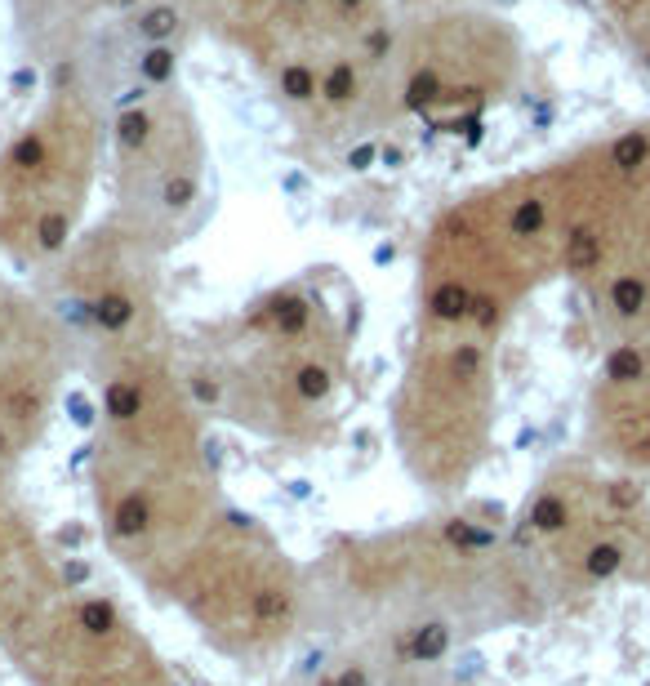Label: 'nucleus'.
<instances>
[{
    "instance_id": "f257e3e1",
    "label": "nucleus",
    "mask_w": 650,
    "mask_h": 686,
    "mask_svg": "<svg viewBox=\"0 0 650 686\" xmlns=\"http://www.w3.org/2000/svg\"><path fill=\"white\" fill-rule=\"evenodd\" d=\"M312 629L383 660L445 669L468 642L543 611L508 530L468 513L339 535L308 566Z\"/></svg>"
},
{
    "instance_id": "f03ea898",
    "label": "nucleus",
    "mask_w": 650,
    "mask_h": 686,
    "mask_svg": "<svg viewBox=\"0 0 650 686\" xmlns=\"http://www.w3.org/2000/svg\"><path fill=\"white\" fill-rule=\"evenodd\" d=\"M99 392L90 499L108 553L169 606L178 580L236 508L218 486L206 415L174 334L81 357Z\"/></svg>"
},
{
    "instance_id": "7ed1b4c3",
    "label": "nucleus",
    "mask_w": 650,
    "mask_h": 686,
    "mask_svg": "<svg viewBox=\"0 0 650 686\" xmlns=\"http://www.w3.org/2000/svg\"><path fill=\"white\" fill-rule=\"evenodd\" d=\"M201 415L285 446L321 450L339 437L352 383V317L321 281H290L178 348Z\"/></svg>"
},
{
    "instance_id": "20e7f679",
    "label": "nucleus",
    "mask_w": 650,
    "mask_h": 686,
    "mask_svg": "<svg viewBox=\"0 0 650 686\" xmlns=\"http://www.w3.org/2000/svg\"><path fill=\"white\" fill-rule=\"evenodd\" d=\"M557 160L486 183L433 218L419 250V321L503 334L543 281L561 276Z\"/></svg>"
},
{
    "instance_id": "39448f33",
    "label": "nucleus",
    "mask_w": 650,
    "mask_h": 686,
    "mask_svg": "<svg viewBox=\"0 0 650 686\" xmlns=\"http://www.w3.org/2000/svg\"><path fill=\"white\" fill-rule=\"evenodd\" d=\"M561 276H570L610 343L650 334V121L597 134L557 157Z\"/></svg>"
},
{
    "instance_id": "423d86ee",
    "label": "nucleus",
    "mask_w": 650,
    "mask_h": 686,
    "mask_svg": "<svg viewBox=\"0 0 650 686\" xmlns=\"http://www.w3.org/2000/svg\"><path fill=\"white\" fill-rule=\"evenodd\" d=\"M108 99L58 67L41 107L0 148V255L18 267H50L76 237L108 165Z\"/></svg>"
},
{
    "instance_id": "0eeeda50",
    "label": "nucleus",
    "mask_w": 650,
    "mask_h": 686,
    "mask_svg": "<svg viewBox=\"0 0 650 686\" xmlns=\"http://www.w3.org/2000/svg\"><path fill=\"white\" fill-rule=\"evenodd\" d=\"M169 606L227 664L268 669L312 629V571L259 517L232 508L178 580Z\"/></svg>"
},
{
    "instance_id": "6e6552de",
    "label": "nucleus",
    "mask_w": 650,
    "mask_h": 686,
    "mask_svg": "<svg viewBox=\"0 0 650 686\" xmlns=\"http://www.w3.org/2000/svg\"><path fill=\"white\" fill-rule=\"evenodd\" d=\"M494 353V334L419 321L392 397V446L433 499L459 495L490 459L499 406Z\"/></svg>"
},
{
    "instance_id": "1a4fd4ad",
    "label": "nucleus",
    "mask_w": 650,
    "mask_h": 686,
    "mask_svg": "<svg viewBox=\"0 0 650 686\" xmlns=\"http://www.w3.org/2000/svg\"><path fill=\"white\" fill-rule=\"evenodd\" d=\"M111 223L157 255L187 241L210 214V143L183 85L139 90L108 121Z\"/></svg>"
},
{
    "instance_id": "9d476101",
    "label": "nucleus",
    "mask_w": 650,
    "mask_h": 686,
    "mask_svg": "<svg viewBox=\"0 0 650 686\" xmlns=\"http://www.w3.org/2000/svg\"><path fill=\"white\" fill-rule=\"evenodd\" d=\"M642 490L588 464H557L526 495L508 530L535 584L548 593H584L637 562Z\"/></svg>"
},
{
    "instance_id": "9b49d317",
    "label": "nucleus",
    "mask_w": 650,
    "mask_h": 686,
    "mask_svg": "<svg viewBox=\"0 0 650 686\" xmlns=\"http://www.w3.org/2000/svg\"><path fill=\"white\" fill-rule=\"evenodd\" d=\"M521 76L517 32L486 9L436 5L397 18L387 63L392 116L464 121L499 103Z\"/></svg>"
},
{
    "instance_id": "f8f14e48",
    "label": "nucleus",
    "mask_w": 650,
    "mask_h": 686,
    "mask_svg": "<svg viewBox=\"0 0 650 686\" xmlns=\"http://www.w3.org/2000/svg\"><path fill=\"white\" fill-rule=\"evenodd\" d=\"M5 651L27 686H183L125 606L90 588H62Z\"/></svg>"
},
{
    "instance_id": "ddd939ff",
    "label": "nucleus",
    "mask_w": 650,
    "mask_h": 686,
    "mask_svg": "<svg viewBox=\"0 0 650 686\" xmlns=\"http://www.w3.org/2000/svg\"><path fill=\"white\" fill-rule=\"evenodd\" d=\"M76 357V339L54 304L0 272V473L45 437Z\"/></svg>"
},
{
    "instance_id": "4468645a",
    "label": "nucleus",
    "mask_w": 650,
    "mask_h": 686,
    "mask_svg": "<svg viewBox=\"0 0 650 686\" xmlns=\"http://www.w3.org/2000/svg\"><path fill=\"white\" fill-rule=\"evenodd\" d=\"M588 428L606 459L650 473V334L606 348L588 397Z\"/></svg>"
},
{
    "instance_id": "2eb2a0df",
    "label": "nucleus",
    "mask_w": 650,
    "mask_h": 686,
    "mask_svg": "<svg viewBox=\"0 0 650 686\" xmlns=\"http://www.w3.org/2000/svg\"><path fill=\"white\" fill-rule=\"evenodd\" d=\"M67 584L58 575L54 557L0 473V646H9Z\"/></svg>"
},
{
    "instance_id": "dca6fc26",
    "label": "nucleus",
    "mask_w": 650,
    "mask_h": 686,
    "mask_svg": "<svg viewBox=\"0 0 650 686\" xmlns=\"http://www.w3.org/2000/svg\"><path fill=\"white\" fill-rule=\"evenodd\" d=\"M143 0H14L18 32L45 63H72L81 58V45L94 36L103 18H116Z\"/></svg>"
},
{
    "instance_id": "f3484780",
    "label": "nucleus",
    "mask_w": 650,
    "mask_h": 686,
    "mask_svg": "<svg viewBox=\"0 0 650 686\" xmlns=\"http://www.w3.org/2000/svg\"><path fill=\"white\" fill-rule=\"evenodd\" d=\"M597 5L628 58L642 72H650V0H597Z\"/></svg>"
}]
</instances>
